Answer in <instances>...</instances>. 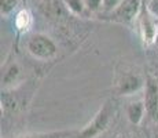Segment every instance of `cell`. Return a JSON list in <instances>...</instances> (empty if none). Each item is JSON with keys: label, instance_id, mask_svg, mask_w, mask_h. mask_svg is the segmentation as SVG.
<instances>
[{"label": "cell", "instance_id": "cell-7", "mask_svg": "<svg viewBox=\"0 0 158 138\" xmlns=\"http://www.w3.org/2000/svg\"><path fill=\"white\" fill-rule=\"evenodd\" d=\"M66 7L76 15H83L84 11L87 10L85 0H63Z\"/></svg>", "mask_w": 158, "mask_h": 138}, {"label": "cell", "instance_id": "cell-4", "mask_svg": "<svg viewBox=\"0 0 158 138\" xmlns=\"http://www.w3.org/2000/svg\"><path fill=\"white\" fill-rule=\"evenodd\" d=\"M107 122H109V115L106 113V110L103 109V110H101V113H99V115L95 118L94 123L89 126L91 130L85 131V136H84V138H91V137L95 136V134H98L99 131L105 130L106 126H107Z\"/></svg>", "mask_w": 158, "mask_h": 138}, {"label": "cell", "instance_id": "cell-8", "mask_svg": "<svg viewBox=\"0 0 158 138\" xmlns=\"http://www.w3.org/2000/svg\"><path fill=\"white\" fill-rule=\"evenodd\" d=\"M142 115H143V106H142V104L140 102L131 104V106L128 108L129 120L132 122V123H139L142 119Z\"/></svg>", "mask_w": 158, "mask_h": 138}, {"label": "cell", "instance_id": "cell-9", "mask_svg": "<svg viewBox=\"0 0 158 138\" xmlns=\"http://www.w3.org/2000/svg\"><path fill=\"white\" fill-rule=\"evenodd\" d=\"M2 3V15H8L10 13H13L14 8L18 6L19 0H0Z\"/></svg>", "mask_w": 158, "mask_h": 138}, {"label": "cell", "instance_id": "cell-10", "mask_svg": "<svg viewBox=\"0 0 158 138\" xmlns=\"http://www.w3.org/2000/svg\"><path fill=\"white\" fill-rule=\"evenodd\" d=\"M123 0H103V4H102V10L105 13H113L115 8L121 4Z\"/></svg>", "mask_w": 158, "mask_h": 138}, {"label": "cell", "instance_id": "cell-6", "mask_svg": "<svg viewBox=\"0 0 158 138\" xmlns=\"http://www.w3.org/2000/svg\"><path fill=\"white\" fill-rule=\"evenodd\" d=\"M120 87V93H131V91L136 90L140 86V80L138 79L136 75H124L120 83H117Z\"/></svg>", "mask_w": 158, "mask_h": 138}, {"label": "cell", "instance_id": "cell-13", "mask_svg": "<svg viewBox=\"0 0 158 138\" xmlns=\"http://www.w3.org/2000/svg\"><path fill=\"white\" fill-rule=\"evenodd\" d=\"M147 10L150 11V14L153 17L158 18V0H150L147 6Z\"/></svg>", "mask_w": 158, "mask_h": 138}, {"label": "cell", "instance_id": "cell-2", "mask_svg": "<svg viewBox=\"0 0 158 138\" xmlns=\"http://www.w3.org/2000/svg\"><path fill=\"white\" fill-rule=\"evenodd\" d=\"M140 13V0H123L121 4L110 13L111 20L117 22L129 24Z\"/></svg>", "mask_w": 158, "mask_h": 138}, {"label": "cell", "instance_id": "cell-3", "mask_svg": "<svg viewBox=\"0 0 158 138\" xmlns=\"http://www.w3.org/2000/svg\"><path fill=\"white\" fill-rule=\"evenodd\" d=\"M154 18L156 17H153L147 8L142 10L140 17H139V28H140V35L144 44H151L157 38L158 26Z\"/></svg>", "mask_w": 158, "mask_h": 138}, {"label": "cell", "instance_id": "cell-1", "mask_svg": "<svg viewBox=\"0 0 158 138\" xmlns=\"http://www.w3.org/2000/svg\"><path fill=\"white\" fill-rule=\"evenodd\" d=\"M28 51L39 60H51L56 55V47L54 42L45 35H33L28 40Z\"/></svg>", "mask_w": 158, "mask_h": 138}, {"label": "cell", "instance_id": "cell-12", "mask_svg": "<svg viewBox=\"0 0 158 138\" xmlns=\"http://www.w3.org/2000/svg\"><path fill=\"white\" fill-rule=\"evenodd\" d=\"M70 133H48V134H37V136H29L22 138H65Z\"/></svg>", "mask_w": 158, "mask_h": 138}, {"label": "cell", "instance_id": "cell-11", "mask_svg": "<svg viewBox=\"0 0 158 138\" xmlns=\"http://www.w3.org/2000/svg\"><path fill=\"white\" fill-rule=\"evenodd\" d=\"M102 4H103V0H85L87 10L91 11V13L102 10Z\"/></svg>", "mask_w": 158, "mask_h": 138}, {"label": "cell", "instance_id": "cell-5", "mask_svg": "<svg viewBox=\"0 0 158 138\" xmlns=\"http://www.w3.org/2000/svg\"><path fill=\"white\" fill-rule=\"evenodd\" d=\"M33 25V18L32 14L28 10H21L19 13L15 17V26H17L18 32L21 33H26L29 32V29Z\"/></svg>", "mask_w": 158, "mask_h": 138}]
</instances>
